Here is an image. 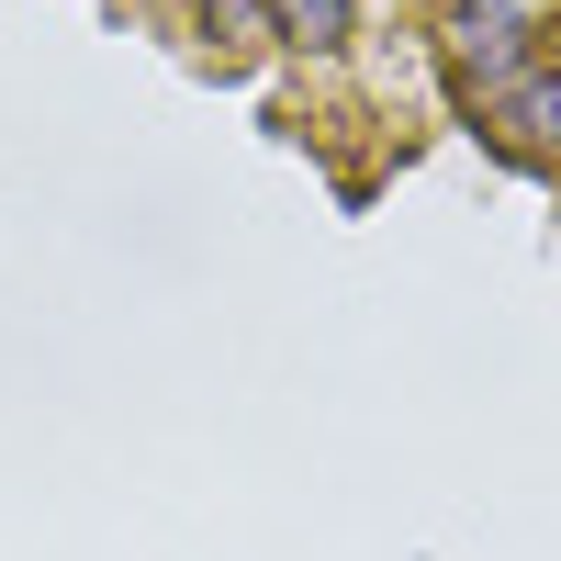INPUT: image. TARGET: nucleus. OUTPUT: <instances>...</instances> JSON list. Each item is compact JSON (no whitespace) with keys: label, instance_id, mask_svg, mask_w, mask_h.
Returning <instances> with one entry per match:
<instances>
[{"label":"nucleus","instance_id":"obj_1","mask_svg":"<svg viewBox=\"0 0 561 561\" xmlns=\"http://www.w3.org/2000/svg\"><path fill=\"white\" fill-rule=\"evenodd\" d=\"M449 68L472 79V90H505L528 68V23H517V0H460L449 12Z\"/></svg>","mask_w":561,"mask_h":561},{"label":"nucleus","instance_id":"obj_2","mask_svg":"<svg viewBox=\"0 0 561 561\" xmlns=\"http://www.w3.org/2000/svg\"><path fill=\"white\" fill-rule=\"evenodd\" d=\"M494 135L505 147H561V79H505L494 90Z\"/></svg>","mask_w":561,"mask_h":561},{"label":"nucleus","instance_id":"obj_3","mask_svg":"<svg viewBox=\"0 0 561 561\" xmlns=\"http://www.w3.org/2000/svg\"><path fill=\"white\" fill-rule=\"evenodd\" d=\"M270 34H293V45H337V34H348V0H270Z\"/></svg>","mask_w":561,"mask_h":561}]
</instances>
